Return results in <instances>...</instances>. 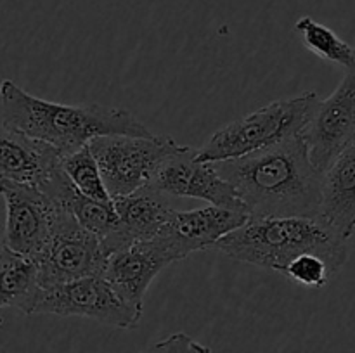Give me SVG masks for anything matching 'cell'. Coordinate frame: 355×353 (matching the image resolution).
I'll list each match as a JSON object with an SVG mask.
<instances>
[{
  "mask_svg": "<svg viewBox=\"0 0 355 353\" xmlns=\"http://www.w3.org/2000/svg\"><path fill=\"white\" fill-rule=\"evenodd\" d=\"M245 203L250 218H318L322 173L309 156L304 135L215 163Z\"/></svg>",
  "mask_w": 355,
  "mask_h": 353,
  "instance_id": "obj_1",
  "label": "cell"
},
{
  "mask_svg": "<svg viewBox=\"0 0 355 353\" xmlns=\"http://www.w3.org/2000/svg\"><path fill=\"white\" fill-rule=\"evenodd\" d=\"M0 109L2 125L52 145L61 156L71 154L104 135H153L142 121L123 107L52 102L31 96L12 80L0 83Z\"/></svg>",
  "mask_w": 355,
  "mask_h": 353,
  "instance_id": "obj_2",
  "label": "cell"
},
{
  "mask_svg": "<svg viewBox=\"0 0 355 353\" xmlns=\"http://www.w3.org/2000/svg\"><path fill=\"white\" fill-rule=\"evenodd\" d=\"M215 249L236 262L263 269L283 270L304 255L322 256L335 273L349 260L347 241L319 218L267 217L250 218L215 244Z\"/></svg>",
  "mask_w": 355,
  "mask_h": 353,
  "instance_id": "obj_3",
  "label": "cell"
},
{
  "mask_svg": "<svg viewBox=\"0 0 355 353\" xmlns=\"http://www.w3.org/2000/svg\"><path fill=\"white\" fill-rule=\"evenodd\" d=\"M319 102L321 99L315 92L276 100L215 132L205 145L196 149V158L208 163L241 158L304 134Z\"/></svg>",
  "mask_w": 355,
  "mask_h": 353,
  "instance_id": "obj_4",
  "label": "cell"
},
{
  "mask_svg": "<svg viewBox=\"0 0 355 353\" xmlns=\"http://www.w3.org/2000/svg\"><path fill=\"white\" fill-rule=\"evenodd\" d=\"M89 145L111 199L149 185L162 163L182 147L168 135H104Z\"/></svg>",
  "mask_w": 355,
  "mask_h": 353,
  "instance_id": "obj_5",
  "label": "cell"
},
{
  "mask_svg": "<svg viewBox=\"0 0 355 353\" xmlns=\"http://www.w3.org/2000/svg\"><path fill=\"white\" fill-rule=\"evenodd\" d=\"M85 317L118 329H134L142 310L128 305L103 275H90L52 287H40L30 315Z\"/></svg>",
  "mask_w": 355,
  "mask_h": 353,
  "instance_id": "obj_6",
  "label": "cell"
},
{
  "mask_svg": "<svg viewBox=\"0 0 355 353\" xmlns=\"http://www.w3.org/2000/svg\"><path fill=\"white\" fill-rule=\"evenodd\" d=\"M0 196L6 203L2 246L37 260L54 235L62 206L35 183L0 180Z\"/></svg>",
  "mask_w": 355,
  "mask_h": 353,
  "instance_id": "obj_7",
  "label": "cell"
},
{
  "mask_svg": "<svg viewBox=\"0 0 355 353\" xmlns=\"http://www.w3.org/2000/svg\"><path fill=\"white\" fill-rule=\"evenodd\" d=\"M107 253L96 234L78 224L73 213L61 208L54 235L35 260L40 287H52L90 275H103Z\"/></svg>",
  "mask_w": 355,
  "mask_h": 353,
  "instance_id": "obj_8",
  "label": "cell"
},
{
  "mask_svg": "<svg viewBox=\"0 0 355 353\" xmlns=\"http://www.w3.org/2000/svg\"><path fill=\"white\" fill-rule=\"evenodd\" d=\"M302 135L312 165L322 175L355 144V68L347 69L335 92L319 102Z\"/></svg>",
  "mask_w": 355,
  "mask_h": 353,
  "instance_id": "obj_9",
  "label": "cell"
},
{
  "mask_svg": "<svg viewBox=\"0 0 355 353\" xmlns=\"http://www.w3.org/2000/svg\"><path fill=\"white\" fill-rule=\"evenodd\" d=\"M149 185L166 196L194 197L214 206L248 213L239 194L232 183L218 173L215 163L200 161L196 158V149L189 145H182L179 151L170 154Z\"/></svg>",
  "mask_w": 355,
  "mask_h": 353,
  "instance_id": "obj_10",
  "label": "cell"
},
{
  "mask_svg": "<svg viewBox=\"0 0 355 353\" xmlns=\"http://www.w3.org/2000/svg\"><path fill=\"white\" fill-rule=\"evenodd\" d=\"M248 220L250 215L245 211L227 210L214 204L200 210H175L156 239L172 253L175 262H179L194 251L215 248L222 237Z\"/></svg>",
  "mask_w": 355,
  "mask_h": 353,
  "instance_id": "obj_11",
  "label": "cell"
},
{
  "mask_svg": "<svg viewBox=\"0 0 355 353\" xmlns=\"http://www.w3.org/2000/svg\"><path fill=\"white\" fill-rule=\"evenodd\" d=\"M172 263H175L172 253L153 237L107 255L103 277L128 305L142 310L153 279Z\"/></svg>",
  "mask_w": 355,
  "mask_h": 353,
  "instance_id": "obj_12",
  "label": "cell"
},
{
  "mask_svg": "<svg viewBox=\"0 0 355 353\" xmlns=\"http://www.w3.org/2000/svg\"><path fill=\"white\" fill-rule=\"evenodd\" d=\"M113 204L118 215V228L103 241L107 255L137 241L156 237L175 211L168 196L151 185L116 197Z\"/></svg>",
  "mask_w": 355,
  "mask_h": 353,
  "instance_id": "obj_13",
  "label": "cell"
},
{
  "mask_svg": "<svg viewBox=\"0 0 355 353\" xmlns=\"http://www.w3.org/2000/svg\"><path fill=\"white\" fill-rule=\"evenodd\" d=\"M61 165L52 145L12 127H0V180L40 185Z\"/></svg>",
  "mask_w": 355,
  "mask_h": 353,
  "instance_id": "obj_14",
  "label": "cell"
},
{
  "mask_svg": "<svg viewBox=\"0 0 355 353\" xmlns=\"http://www.w3.org/2000/svg\"><path fill=\"white\" fill-rule=\"evenodd\" d=\"M319 220L342 239L355 232V144L322 175Z\"/></svg>",
  "mask_w": 355,
  "mask_h": 353,
  "instance_id": "obj_15",
  "label": "cell"
},
{
  "mask_svg": "<svg viewBox=\"0 0 355 353\" xmlns=\"http://www.w3.org/2000/svg\"><path fill=\"white\" fill-rule=\"evenodd\" d=\"M40 284L35 260L0 246V308H16L30 315Z\"/></svg>",
  "mask_w": 355,
  "mask_h": 353,
  "instance_id": "obj_16",
  "label": "cell"
},
{
  "mask_svg": "<svg viewBox=\"0 0 355 353\" xmlns=\"http://www.w3.org/2000/svg\"><path fill=\"white\" fill-rule=\"evenodd\" d=\"M295 30L300 35L305 47L315 55L324 61L343 66L345 69L355 68L354 48L345 40H342L331 28L318 23L314 17L304 16L295 23Z\"/></svg>",
  "mask_w": 355,
  "mask_h": 353,
  "instance_id": "obj_17",
  "label": "cell"
},
{
  "mask_svg": "<svg viewBox=\"0 0 355 353\" xmlns=\"http://www.w3.org/2000/svg\"><path fill=\"white\" fill-rule=\"evenodd\" d=\"M61 168L83 196L97 201H111L90 145H85L71 154L61 156Z\"/></svg>",
  "mask_w": 355,
  "mask_h": 353,
  "instance_id": "obj_18",
  "label": "cell"
},
{
  "mask_svg": "<svg viewBox=\"0 0 355 353\" xmlns=\"http://www.w3.org/2000/svg\"><path fill=\"white\" fill-rule=\"evenodd\" d=\"M281 275L290 280V282L298 284V286L319 289V287H324L329 282V279L335 275V270L329 266V263L322 256L304 255L293 260L283 270Z\"/></svg>",
  "mask_w": 355,
  "mask_h": 353,
  "instance_id": "obj_19",
  "label": "cell"
},
{
  "mask_svg": "<svg viewBox=\"0 0 355 353\" xmlns=\"http://www.w3.org/2000/svg\"><path fill=\"white\" fill-rule=\"evenodd\" d=\"M191 343L193 339L186 332H175V334H170L168 338L149 346L142 353H191Z\"/></svg>",
  "mask_w": 355,
  "mask_h": 353,
  "instance_id": "obj_20",
  "label": "cell"
},
{
  "mask_svg": "<svg viewBox=\"0 0 355 353\" xmlns=\"http://www.w3.org/2000/svg\"><path fill=\"white\" fill-rule=\"evenodd\" d=\"M191 353H211V350L208 346L201 345V343L193 341L191 343Z\"/></svg>",
  "mask_w": 355,
  "mask_h": 353,
  "instance_id": "obj_21",
  "label": "cell"
},
{
  "mask_svg": "<svg viewBox=\"0 0 355 353\" xmlns=\"http://www.w3.org/2000/svg\"><path fill=\"white\" fill-rule=\"evenodd\" d=\"M354 52H355V47H354Z\"/></svg>",
  "mask_w": 355,
  "mask_h": 353,
  "instance_id": "obj_22",
  "label": "cell"
}]
</instances>
